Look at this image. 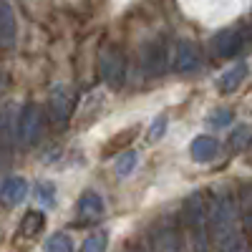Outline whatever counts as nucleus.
I'll use <instances>...</instances> for the list:
<instances>
[{
	"mask_svg": "<svg viewBox=\"0 0 252 252\" xmlns=\"http://www.w3.org/2000/svg\"><path fill=\"white\" fill-rule=\"evenodd\" d=\"M134 166H136V152H126V154H121L116 159V174L126 177V174L134 172Z\"/></svg>",
	"mask_w": 252,
	"mask_h": 252,
	"instance_id": "6ab92c4d",
	"label": "nucleus"
},
{
	"mask_svg": "<svg viewBox=\"0 0 252 252\" xmlns=\"http://www.w3.org/2000/svg\"><path fill=\"white\" fill-rule=\"evenodd\" d=\"M46 252H73V242H71L68 235L58 232V235H53V237L46 242Z\"/></svg>",
	"mask_w": 252,
	"mask_h": 252,
	"instance_id": "a211bd4d",
	"label": "nucleus"
},
{
	"mask_svg": "<svg viewBox=\"0 0 252 252\" xmlns=\"http://www.w3.org/2000/svg\"><path fill=\"white\" fill-rule=\"evenodd\" d=\"M242 224H245V229H247V235L252 237V215H245V217H242Z\"/></svg>",
	"mask_w": 252,
	"mask_h": 252,
	"instance_id": "b1692460",
	"label": "nucleus"
},
{
	"mask_svg": "<svg viewBox=\"0 0 252 252\" xmlns=\"http://www.w3.org/2000/svg\"><path fill=\"white\" fill-rule=\"evenodd\" d=\"M229 121H232V111H227V109H217L212 116H209V124L212 126H227Z\"/></svg>",
	"mask_w": 252,
	"mask_h": 252,
	"instance_id": "4be33fe9",
	"label": "nucleus"
},
{
	"mask_svg": "<svg viewBox=\"0 0 252 252\" xmlns=\"http://www.w3.org/2000/svg\"><path fill=\"white\" fill-rule=\"evenodd\" d=\"M199 63H202L199 46L192 43V40H179L177 48H174V68L179 73H189V71H194Z\"/></svg>",
	"mask_w": 252,
	"mask_h": 252,
	"instance_id": "6e6552de",
	"label": "nucleus"
},
{
	"mask_svg": "<svg viewBox=\"0 0 252 252\" xmlns=\"http://www.w3.org/2000/svg\"><path fill=\"white\" fill-rule=\"evenodd\" d=\"M164 129H166V119L164 116H159L154 124H152V129H149V139L154 141V139H159L161 134H164Z\"/></svg>",
	"mask_w": 252,
	"mask_h": 252,
	"instance_id": "5701e85b",
	"label": "nucleus"
},
{
	"mask_svg": "<svg viewBox=\"0 0 252 252\" xmlns=\"http://www.w3.org/2000/svg\"><path fill=\"white\" fill-rule=\"evenodd\" d=\"M26 194H28V184L20 177H8L3 184H0V202L8 204V207L20 204L26 199Z\"/></svg>",
	"mask_w": 252,
	"mask_h": 252,
	"instance_id": "9b49d317",
	"label": "nucleus"
},
{
	"mask_svg": "<svg viewBox=\"0 0 252 252\" xmlns=\"http://www.w3.org/2000/svg\"><path fill=\"white\" fill-rule=\"evenodd\" d=\"M245 76H247V63L242 61V63H235V66L229 68V71L222 73V78L217 81V86H220L222 94H229V91H235V89L240 86Z\"/></svg>",
	"mask_w": 252,
	"mask_h": 252,
	"instance_id": "4468645a",
	"label": "nucleus"
},
{
	"mask_svg": "<svg viewBox=\"0 0 252 252\" xmlns=\"http://www.w3.org/2000/svg\"><path fill=\"white\" fill-rule=\"evenodd\" d=\"M250 144H252V126H247V124L237 126V129L232 131V136H229V149L245 152Z\"/></svg>",
	"mask_w": 252,
	"mask_h": 252,
	"instance_id": "dca6fc26",
	"label": "nucleus"
},
{
	"mask_svg": "<svg viewBox=\"0 0 252 252\" xmlns=\"http://www.w3.org/2000/svg\"><path fill=\"white\" fill-rule=\"evenodd\" d=\"M245 252H247V250H245Z\"/></svg>",
	"mask_w": 252,
	"mask_h": 252,
	"instance_id": "393cba45",
	"label": "nucleus"
},
{
	"mask_svg": "<svg viewBox=\"0 0 252 252\" xmlns=\"http://www.w3.org/2000/svg\"><path fill=\"white\" fill-rule=\"evenodd\" d=\"M101 78L109 83V86L119 89L124 78H126V61L124 53L119 48H106L101 56Z\"/></svg>",
	"mask_w": 252,
	"mask_h": 252,
	"instance_id": "39448f33",
	"label": "nucleus"
},
{
	"mask_svg": "<svg viewBox=\"0 0 252 252\" xmlns=\"http://www.w3.org/2000/svg\"><path fill=\"white\" fill-rule=\"evenodd\" d=\"M35 199L40 207H51L53 204V184L51 182H38L35 184Z\"/></svg>",
	"mask_w": 252,
	"mask_h": 252,
	"instance_id": "aec40b11",
	"label": "nucleus"
},
{
	"mask_svg": "<svg viewBox=\"0 0 252 252\" xmlns=\"http://www.w3.org/2000/svg\"><path fill=\"white\" fill-rule=\"evenodd\" d=\"M76 215L81 222H96L103 215V199L96 192H86L76 202Z\"/></svg>",
	"mask_w": 252,
	"mask_h": 252,
	"instance_id": "9d476101",
	"label": "nucleus"
},
{
	"mask_svg": "<svg viewBox=\"0 0 252 252\" xmlns=\"http://www.w3.org/2000/svg\"><path fill=\"white\" fill-rule=\"evenodd\" d=\"M43 227H46V215L38 212V209H31V212H26V217L20 220V235L35 237V235H40Z\"/></svg>",
	"mask_w": 252,
	"mask_h": 252,
	"instance_id": "2eb2a0df",
	"label": "nucleus"
},
{
	"mask_svg": "<svg viewBox=\"0 0 252 252\" xmlns=\"http://www.w3.org/2000/svg\"><path fill=\"white\" fill-rule=\"evenodd\" d=\"M240 209L227 192H215L207 199V227L209 240L222 252H245V237L240 235Z\"/></svg>",
	"mask_w": 252,
	"mask_h": 252,
	"instance_id": "f257e3e1",
	"label": "nucleus"
},
{
	"mask_svg": "<svg viewBox=\"0 0 252 252\" xmlns=\"http://www.w3.org/2000/svg\"><path fill=\"white\" fill-rule=\"evenodd\" d=\"M240 207L245 215H252V184H245L240 189Z\"/></svg>",
	"mask_w": 252,
	"mask_h": 252,
	"instance_id": "412c9836",
	"label": "nucleus"
},
{
	"mask_svg": "<svg viewBox=\"0 0 252 252\" xmlns=\"http://www.w3.org/2000/svg\"><path fill=\"white\" fill-rule=\"evenodd\" d=\"M40 131H43V111H40L38 103H26V109L20 111L18 124H15V139L20 144H35Z\"/></svg>",
	"mask_w": 252,
	"mask_h": 252,
	"instance_id": "7ed1b4c3",
	"label": "nucleus"
},
{
	"mask_svg": "<svg viewBox=\"0 0 252 252\" xmlns=\"http://www.w3.org/2000/svg\"><path fill=\"white\" fill-rule=\"evenodd\" d=\"M189 152H192V159L199 161V164H207V161H212L220 152V144L217 139L212 136H197L192 141V146H189Z\"/></svg>",
	"mask_w": 252,
	"mask_h": 252,
	"instance_id": "ddd939ff",
	"label": "nucleus"
},
{
	"mask_svg": "<svg viewBox=\"0 0 252 252\" xmlns=\"http://www.w3.org/2000/svg\"><path fill=\"white\" fill-rule=\"evenodd\" d=\"M182 220L189 229V240H192L194 252H209L212 250V240H209V227H207V197L202 192L192 194L184 202Z\"/></svg>",
	"mask_w": 252,
	"mask_h": 252,
	"instance_id": "f03ea898",
	"label": "nucleus"
},
{
	"mask_svg": "<svg viewBox=\"0 0 252 252\" xmlns=\"http://www.w3.org/2000/svg\"><path fill=\"white\" fill-rule=\"evenodd\" d=\"M149 247L152 252H182V235L172 222H164L159 227L152 229L149 237Z\"/></svg>",
	"mask_w": 252,
	"mask_h": 252,
	"instance_id": "423d86ee",
	"label": "nucleus"
},
{
	"mask_svg": "<svg viewBox=\"0 0 252 252\" xmlns=\"http://www.w3.org/2000/svg\"><path fill=\"white\" fill-rule=\"evenodd\" d=\"M18 35V23L15 13L8 0H0V48H13Z\"/></svg>",
	"mask_w": 252,
	"mask_h": 252,
	"instance_id": "1a4fd4ad",
	"label": "nucleus"
},
{
	"mask_svg": "<svg viewBox=\"0 0 252 252\" xmlns=\"http://www.w3.org/2000/svg\"><path fill=\"white\" fill-rule=\"evenodd\" d=\"M146 71H149L152 76H159V73H164L166 71V43L159 38V40H154V43L146 48Z\"/></svg>",
	"mask_w": 252,
	"mask_h": 252,
	"instance_id": "f8f14e48",
	"label": "nucleus"
},
{
	"mask_svg": "<svg viewBox=\"0 0 252 252\" xmlns=\"http://www.w3.org/2000/svg\"><path fill=\"white\" fill-rule=\"evenodd\" d=\"M247 40V31L240 28V26H232V28H224L220 31L215 38H212V51L217 58H232L242 51Z\"/></svg>",
	"mask_w": 252,
	"mask_h": 252,
	"instance_id": "20e7f679",
	"label": "nucleus"
},
{
	"mask_svg": "<svg viewBox=\"0 0 252 252\" xmlns=\"http://www.w3.org/2000/svg\"><path fill=\"white\" fill-rule=\"evenodd\" d=\"M71 111H73V94L68 86H53L51 96H48V114L56 124H66L71 119Z\"/></svg>",
	"mask_w": 252,
	"mask_h": 252,
	"instance_id": "0eeeda50",
	"label": "nucleus"
},
{
	"mask_svg": "<svg viewBox=\"0 0 252 252\" xmlns=\"http://www.w3.org/2000/svg\"><path fill=\"white\" fill-rule=\"evenodd\" d=\"M109 247V235L106 232H94L86 242H83L81 252H106Z\"/></svg>",
	"mask_w": 252,
	"mask_h": 252,
	"instance_id": "f3484780",
	"label": "nucleus"
}]
</instances>
